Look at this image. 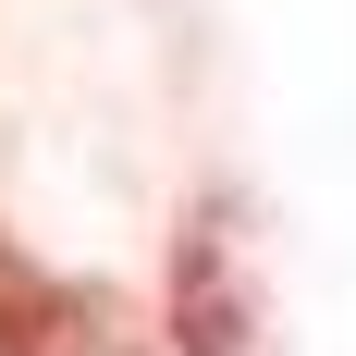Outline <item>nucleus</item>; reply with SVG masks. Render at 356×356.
I'll use <instances>...</instances> for the list:
<instances>
[{"label": "nucleus", "instance_id": "1", "mask_svg": "<svg viewBox=\"0 0 356 356\" xmlns=\"http://www.w3.org/2000/svg\"><path fill=\"white\" fill-rule=\"evenodd\" d=\"M246 344H258L246 234H234V197H209L172 246V356H246Z\"/></svg>", "mask_w": 356, "mask_h": 356}, {"label": "nucleus", "instance_id": "2", "mask_svg": "<svg viewBox=\"0 0 356 356\" xmlns=\"http://www.w3.org/2000/svg\"><path fill=\"white\" fill-rule=\"evenodd\" d=\"M0 356H86V295L13 270V283H0Z\"/></svg>", "mask_w": 356, "mask_h": 356}, {"label": "nucleus", "instance_id": "3", "mask_svg": "<svg viewBox=\"0 0 356 356\" xmlns=\"http://www.w3.org/2000/svg\"><path fill=\"white\" fill-rule=\"evenodd\" d=\"M13 270H25V258H13V246H0V283H13Z\"/></svg>", "mask_w": 356, "mask_h": 356}]
</instances>
